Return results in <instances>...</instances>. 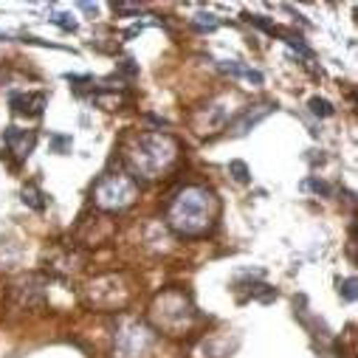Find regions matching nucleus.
Returning a JSON list of instances; mask_svg holds the SVG:
<instances>
[{
	"mask_svg": "<svg viewBox=\"0 0 358 358\" xmlns=\"http://www.w3.org/2000/svg\"><path fill=\"white\" fill-rule=\"evenodd\" d=\"M220 201L201 184L181 187L166 203V223L184 237H203L217 226Z\"/></svg>",
	"mask_w": 358,
	"mask_h": 358,
	"instance_id": "1",
	"label": "nucleus"
},
{
	"mask_svg": "<svg viewBox=\"0 0 358 358\" xmlns=\"http://www.w3.org/2000/svg\"><path fill=\"white\" fill-rule=\"evenodd\" d=\"M181 155V144L169 133H136L124 150L122 158L130 166V175H138L144 181H158L166 175Z\"/></svg>",
	"mask_w": 358,
	"mask_h": 358,
	"instance_id": "2",
	"label": "nucleus"
},
{
	"mask_svg": "<svg viewBox=\"0 0 358 358\" xmlns=\"http://www.w3.org/2000/svg\"><path fill=\"white\" fill-rule=\"evenodd\" d=\"M150 319H152L155 330H161L166 336H184L192 330L198 310H195L192 296L184 288H166L152 299Z\"/></svg>",
	"mask_w": 358,
	"mask_h": 358,
	"instance_id": "3",
	"label": "nucleus"
},
{
	"mask_svg": "<svg viewBox=\"0 0 358 358\" xmlns=\"http://www.w3.org/2000/svg\"><path fill=\"white\" fill-rule=\"evenodd\" d=\"M94 203L105 212H122L138 201V181L130 172L113 169L99 175V181L94 184Z\"/></svg>",
	"mask_w": 358,
	"mask_h": 358,
	"instance_id": "4",
	"label": "nucleus"
},
{
	"mask_svg": "<svg viewBox=\"0 0 358 358\" xmlns=\"http://www.w3.org/2000/svg\"><path fill=\"white\" fill-rule=\"evenodd\" d=\"M152 344H155L152 327L147 322H141V319L127 316L113 330L110 352H113V358H147Z\"/></svg>",
	"mask_w": 358,
	"mask_h": 358,
	"instance_id": "5",
	"label": "nucleus"
},
{
	"mask_svg": "<svg viewBox=\"0 0 358 358\" xmlns=\"http://www.w3.org/2000/svg\"><path fill=\"white\" fill-rule=\"evenodd\" d=\"M85 302L91 308H102V310H119L130 302V288L124 285L122 277L108 274V277H99V280H94L91 285H87Z\"/></svg>",
	"mask_w": 358,
	"mask_h": 358,
	"instance_id": "6",
	"label": "nucleus"
},
{
	"mask_svg": "<svg viewBox=\"0 0 358 358\" xmlns=\"http://www.w3.org/2000/svg\"><path fill=\"white\" fill-rule=\"evenodd\" d=\"M12 294L17 296V302H20L23 308H31V305H43V302H45V291H43V280H40V277H26V280H20V282L12 288Z\"/></svg>",
	"mask_w": 358,
	"mask_h": 358,
	"instance_id": "7",
	"label": "nucleus"
},
{
	"mask_svg": "<svg viewBox=\"0 0 358 358\" xmlns=\"http://www.w3.org/2000/svg\"><path fill=\"white\" fill-rule=\"evenodd\" d=\"M34 141H37V136H34L31 130L9 127V130L3 133V144H6L17 158H29V155H31V150H34Z\"/></svg>",
	"mask_w": 358,
	"mask_h": 358,
	"instance_id": "8",
	"label": "nucleus"
},
{
	"mask_svg": "<svg viewBox=\"0 0 358 358\" xmlns=\"http://www.w3.org/2000/svg\"><path fill=\"white\" fill-rule=\"evenodd\" d=\"M274 110V105H257V108H251V110H243V116L231 124V133L234 136H243V133H248L251 127H257L268 113Z\"/></svg>",
	"mask_w": 358,
	"mask_h": 358,
	"instance_id": "9",
	"label": "nucleus"
},
{
	"mask_svg": "<svg viewBox=\"0 0 358 358\" xmlns=\"http://www.w3.org/2000/svg\"><path fill=\"white\" fill-rule=\"evenodd\" d=\"M12 108L26 116H37L45 108V94H12Z\"/></svg>",
	"mask_w": 358,
	"mask_h": 358,
	"instance_id": "10",
	"label": "nucleus"
},
{
	"mask_svg": "<svg viewBox=\"0 0 358 358\" xmlns=\"http://www.w3.org/2000/svg\"><path fill=\"white\" fill-rule=\"evenodd\" d=\"M220 68H223L226 73H231V76H243V79H248V82H254V85H262V73H259L257 68H248V65L237 62V59H226Z\"/></svg>",
	"mask_w": 358,
	"mask_h": 358,
	"instance_id": "11",
	"label": "nucleus"
},
{
	"mask_svg": "<svg viewBox=\"0 0 358 358\" xmlns=\"http://www.w3.org/2000/svg\"><path fill=\"white\" fill-rule=\"evenodd\" d=\"M310 113H313V116H322V119H327V116H333L336 110H333V105H330L327 99H319V96H313V99H310Z\"/></svg>",
	"mask_w": 358,
	"mask_h": 358,
	"instance_id": "12",
	"label": "nucleus"
},
{
	"mask_svg": "<svg viewBox=\"0 0 358 358\" xmlns=\"http://www.w3.org/2000/svg\"><path fill=\"white\" fill-rule=\"evenodd\" d=\"M40 198H43V192H40L37 187H26V189H23V201H26L29 206L43 209V206H45V201H40Z\"/></svg>",
	"mask_w": 358,
	"mask_h": 358,
	"instance_id": "13",
	"label": "nucleus"
},
{
	"mask_svg": "<svg viewBox=\"0 0 358 358\" xmlns=\"http://www.w3.org/2000/svg\"><path fill=\"white\" fill-rule=\"evenodd\" d=\"M229 169L234 172V181H240V184H245V181H248V169H245V164H243V161H231V164H229Z\"/></svg>",
	"mask_w": 358,
	"mask_h": 358,
	"instance_id": "14",
	"label": "nucleus"
},
{
	"mask_svg": "<svg viewBox=\"0 0 358 358\" xmlns=\"http://www.w3.org/2000/svg\"><path fill=\"white\" fill-rule=\"evenodd\" d=\"M198 29H206V31H212V29H217L220 26V20L215 17V15H198Z\"/></svg>",
	"mask_w": 358,
	"mask_h": 358,
	"instance_id": "15",
	"label": "nucleus"
},
{
	"mask_svg": "<svg viewBox=\"0 0 358 358\" xmlns=\"http://www.w3.org/2000/svg\"><path fill=\"white\" fill-rule=\"evenodd\" d=\"M57 26H62L65 31H76V20H68V15H57V17H51Z\"/></svg>",
	"mask_w": 358,
	"mask_h": 358,
	"instance_id": "16",
	"label": "nucleus"
},
{
	"mask_svg": "<svg viewBox=\"0 0 358 358\" xmlns=\"http://www.w3.org/2000/svg\"><path fill=\"white\" fill-rule=\"evenodd\" d=\"M344 299H355V280H344Z\"/></svg>",
	"mask_w": 358,
	"mask_h": 358,
	"instance_id": "17",
	"label": "nucleus"
},
{
	"mask_svg": "<svg viewBox=\"0 0 358 358\" xmlns=\"http://www.w3.org/2000/svg\"><path fill=\"white\" fill-rule=\"evenodd\" d=\"M305 187H313V189H316V192H324V195H330V187H327V184H324V181H308V184H305Z\"/></svg>",
	"mask_w": 358,
	"mask_h": 358,
	"instance_id": "18",
	"label": "nucleus"
}]
</instances>
